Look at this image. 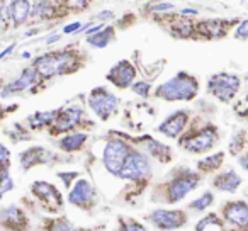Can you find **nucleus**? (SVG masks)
I'll list each match as a JSON object with an SVG mask.
<instances>
[{
  "label": "nucleus",
  "mask_w": 248,
  "mask_h": 231,
  "mask_svg": "<svg viewBox=\"0 0 248 231\" xmlns=\"http://www.w3.org/2000/svg\"><path fill=\"white\" fill-rule=\"evenodd\" d=\"M131 153L128 143H124L123 139H110L106 143V148L102 153V162L104 167L107 169V172L112 173V175L119 177L123 165L128 158V155Z\"/></svg>",
  "instance_id": "39448f33"
},
{
  "label": "nucleus",
  "mask_w": 248,
  "mask_h": 231,
  "mask_svg": "<svg viewBox=\"0 0 248 231\" xmlns=\"http://www.w3.org/2000/svg\"><path fill=\"white\" fill-rule=\"evenodd\" d=\"M226 24L228 22L219 21V19H211L199 24V32H202L206 38H221L226 34Z\"/></svg>",
  "instance_id": "aec40b11"
},
{
  "label": "nucleus",
  "mask_w": 248,
  "mask_h": 231,
  "mask_svg": "<svg viewBox=\"0 0 248 231\" xmlns=\"http://www.w3.org/2000/svg\"><path fill=\"white\" fill-rule=\"evenodd\" d=\"M199 92V83L192 75L186 72L177 73L175 77H172L170 80H167L165 83L158 85L156 89V97L163 100H192Z\"/></svg>",
  "instance_id": "f257e3e1"
},
{
  "label": "nucleus",
  "mask_w": 248,
  "mask_h": 231,
  "mask_svg": "<svg viewBox=\"0 0 248 231\" xmlns=\"http://www.w3.org/2000/svg\"><path fill=\"white\" fill-rule=\"evenodd\" d=\"M34 66L41 77L51 78L73 72L77 68V58L70 51H55L39 56L34 62Z\"/></svg>",
  "instance_id": "f03ea898"
},
{
  "label": "nucleus",
  "mask_w": 248,
  "mask_h": 231,
  "mask_svg": "<svg viewBox=\"0 0 248 231\" xmlns=\"http://www.w3.org/2000/svg\"><path fill=\"white\" fill-rule=\"evenodd\" d=\"M38 77H39V73H38V70H36V66H29V68L22 70L21 75L2 90V97H7V95H11V93H17V92H22V90L29 89V87L38 80Z\"/></svg>",
  "instance_id": "ddd939ff"
},
{
  "label": "nucleus",
  "mask_w": 248,
  "mask_h": 231,
  "mask_svg": "<svg viewBox=\"0 0 248 231\" xmlns=\"http://www.w3.org/2000/svg\"><path fill=\"white\" fill-rule=\"evenodd\" d=\"M114 39V29L112 28H102L100 31H97L95 34L87 36V43L92 48H106L109 46V43Z\"/></svg>",
  "instance_id": "412c9836"
},
{
  "label": "nucleus",
  "mask_w": 248,
  "mask_h": 231,
  "mask_svg": "<svg viewBox=\"0 0 248 231\" xmlns=\"http://www.w3.org/2000/svg\"><path fill=\"white\" fill-rule=\"evenodd\" d=\"M49 231H80V230H77L75 226H72L66 219H56L51 223Z\"/></svg>",
  "instance_id": "c85d7f7f"
},
{
  "label": "nucleus",
  "mask_w": 248,
  "mask_h": 231,
  "mask_svg": "<svg viewBox=\"0 0 248 231\" xmlns=\"http://www.w3.org/2000/svg\"><path fill=\"white\" fill-rule=\"evenodd\" d=\"M187 123H189L187 110H177V112L170 114L169 118L158 126V131L163 133L165 136H169V138H177L186 129Z\"/></svg>",
  "instance_id": "f8f14e48"
},
{
  "label": "nucleus",
  "mask_w": 248,
  "mask_h": 231,
  "mask_svg": "<svg viewBox=\"0 0 248 231\" xmlns=\"http://www.w3.org/2000/svg\"><path fill=\"white\" fill-rule=\"evenodd\" d=\"M223 160H224V153L219 152V153H214V155L207 156V158L201 160V162L197 163V167H199L201 172L209 173V172H214V170L219 169V167L223 165Z\"/></svg>",
  "instance_id": "b1692460"
},
{
  "label": "nucleus",
  "mask_w": 248,
  "mask_h": 231,
  "mask_svg": "<svg viewBox=\"0 0 248 231\" xmlns=\"http://www.w3.org/2000/svg\"><path fill=\"white\" fill-rule=\"evenodd\" d=\"M146 219L155 228L162 231H172L179 230L187 223V216L184 211H169V209H156L152 214L146 216Z\"/></svg>",
  "instance_id": "1a4fd4ad"
},
{
  "label": "nucleus",
  "mask_w": 248,
  "mask_h": 231,
  "mask_svg": "<svg viewBox=\"0 0 248 231\" xmlns=\"http://www.w3.org/2000/svg\"><path fill=\"white\" fill-rule=\"evenodd\" d=\"M150 173H152V167H150L148 158L143 153L131 150V153H129L126 162H124L119 177L126 180H141L150 177Z\"/></svg>",
  "instance_id": "0eeeda50"
},
{
  "label": "nucleus",
  "mask_w": 248,
  "mask_h": 231,
  "mask_svg": "<svg viewBox=\"0 0 248 231\" xmlns=\"http://www.w3.org/2000/svg\"><path fill=\"white\" fill-rule=\"evenodd\" d=\"M0 165L2 167L9 165V150L4 145H0Z\"/></svg>",
  "instance_id": "72a5a7b5"
},
{
  "label": "nucleus",
  "mask_w": 248,
  "mask_h": 231,
  "mask_svg": "<svg viewBox=\"0 0 248 231\" xmlns=\"http://www.w3.org/2000/svg\"><path fill=\"white\" fill-rule=\"evenodd\" d=\"M39 32V29H31V31H26L24 32V38H31V36H36Z\"/></svg>",
  "instance_id": "79ce46f5"
},
{
  "label": "nucleus",
  "mask_w": 248,
  "mask_h": 231,
  "mask_svg": "<svg viewBox=\"0 0 248 231\" xmlns=\"http://www.w3.org/2000/svg\"><path fill=\"white\" fill-rule=\"evenodd\" d=\"M196 231H224V224L216 214H207L197 223Z\"/></svg>",
  "instance_id": "393cba45"
},
{
  "label": "nucleus",
  "mask_w": 248,
  "mask_h": 231,
  "mask_svg": "<svg viewBox=\"0 0 248 231\" xmlns=\"http://www.w3.org/2000/svg\"><path fill=\"white\" fill-rule=\"evenodd\" d=\"M80 29H82V24H80V22H72V24L63 28V34H78Z\"/></svg>",
  "instance_id": "2f4dec72"
},
{
  "label": "nucleus",
  "mask_w": 248,
  "mask_h": 231,
  "mask_svg": "<svg viewBox=\"0 0 248 231\" xmlns=\"http://www.w3.org/2000/svg\"><path fill=\"white\" fill-rule=\"evenodd\" d=\"M87 141L85 133H73V135H66L65 138L60 139V148L65 152H77L83 146V143Z\"/></svg>",
  "instance_id": "4be33fe9"
},
{
  "label": "nucleus",
  "mask_w": 248,
  "mask_h": 231,
  "mask_svg": "<svg viewBox=\"0 0 248 231\" xmlns=\"http://www.w3.org/2000/svg\"><path fill=\"white\" fill-rule=\"evenodd\" d=\"M117 231H146L143 224L133 219H119V230Z\"/></svg>",
  "instance_id": "cd10ccee"
},
{
  "label": "nucleus",
  "mask_w": 248,
  "mask_h": 231,
  "mask_svg": "<svg viewBox=\"0 0 248 231\" xmlns=\"http://www.w3.org/2000/svg\"><path fill=\"white\" fill-rule=\"evenodd\" d=\"M90 0H72V5H77V7H87Z\"/></svg>",
  "instance_id": "ea45409f"
},
{
  "label": "nucleus",
  "mask_w": 248,
  "mask_h": 231,
  "mask_svg": "<svg viewBox=\"0 0 248 231\" xmlns=\"http://www.w3.org/2000/svg\"><path fill=\"white\" fill-rule=\"evenodd\" d=\"M135 77H136V68L129 62L123 60V62H119L116 66L110 68L107 80L110 83H114L116 87H119V89H126V87L133 83Z\"/></svg>",
  "instance_id": "9b49d317"
},
{
  "label": "nucleus",
  "mask_w": 248,
  "mask_h": 231,
  "mask_svg": "<svg viewBox=\"0 0 248 231\" xmlns=\"http://www.w3.org/2000/svg\"><path fill=\"white\" fill-rule=\"evenodd\" d=\"M89 106H90V109L93 110L95 116H99L102 121H106V119L110 118V114L117 110L119 99H117L116 95H112L109 90L99 87V89H93L92 92H90Z\"/></svg>",
  "instance_id": "423d86ee"
},
{
  "label": "nucleus",
  "mask_w": 248,
  "mask_h": 231,
  "mask_svg": "<svg viewBox=\"0 0 248 231\" xmlns=\"http://www.w3.org/2000/svg\"><path fill=\"white\" fill-rule=\"evenodd\" d=\"M213 194L211 192H206L202 194V196L199 197V199H196L194 202H190V209H196V211H204L206 207H209L211 204H213Z\"/></svg>",
  "instance_id": "bb28decb"
},
{
  "label": "nucleus",
  "mask_w": 248,
  "mask_h": 231,
  "mask_svg": "<svg viewBox=\"0 0 248 231\" xmlns=\"http://www.w3.org/2000/svg\"><path fill=\"white\" fill-rule=\"evenodd\" d=\"M32 192L36 194V197L38 199H41L43 202H55L56 206H62V196H60V192L55 189V185H51V184L48 182H36L32 184Z\"/></svg>",
  "instance_id": "6ab92c4d"
},
{
  "label": "nucleus",
  "mask_w": 248,
  "mask_h": 231,
  "mask_svg": "<svg viewBox=\"0 0 248 231\" xmlns=\"http://www.w3.org/2000/svg\"><path fill=\"white\" fill-rule=\"evenodd\" d=\"M199 180H201L199 173L182 169L180 172H177L175 175L172 177V180H169V182L163 185L165 187V189H163V192H165V200H163V202H169V204L180 202L187 194L196 189Z\"/></svg>",
  "instance_id": "7ed1b4c3"
},
{
  "label": "nucleus",
  "mask_w": 248,
  "mask_h": 231,
  "mask_svg": "<svg viewBox=\"0 0 248 231\" xmlns=\"http://www.w3.org/2000/svg\"><path fill=\"white\" fill-rule=\"evenodd\" d=\"M60 39H62V34H49L45 41H46V45H53V43L60 41Z\"/></svg>",
  "instance_id": "e433bc0d"
},
{
  "label": "nucleus",
  "mask_w": 248,
  "mask_h": 231,
  "mask_svg": "<svg viewBox=\"0 0 248 231\" xmlns=\"http://www.w3.org/2000/svg\"><path fill=\"white\" fill-rule=\"evenodd\" d=\"M31 11L32 4L29 0H11L7 7V17L11 19L14 26H21L28 21Z\"/></svg>",
  "instance_id": "2eb2a0df"
},
{
  "label": "nucleus",
  "mask_w": 248,
  "mask_h": 231,
  "mask_svg": "<svg viewBox=\"0 0 248 231\" xmlns=\"http://www.w3.org/2000/svg\"><path fill=\"white\" fill-rule=\"evenodd\" d=\"M175 9V5L170 4V2H162V4H156L152 7V11L155 12H169V11H173Z\"/></svg>",
  "instance_id": "473e14b6"
},
{
  "label": "nucleus",
  "mask_w": 248,
  "mask_h": 231,
  "mask_svg": "<svg viewBox=\"0 0 248 231\" xmlns=\"http://www.w3.org/2000/svg\"><path fill=\"white\" fill-rule=\"evenodd\" d=\"M240 184H241V177L238 175L234 170L217 173L213 180V185L216 187L217 190H223V192H236Z\"/></svg>",
  "instance_id": "a211bd4d"
},
{
  "label": "nucleus",
  "mask_w": 248,
  "mask_h": 231,
  "mask_svg": "<svg viewBox=\"0 0 248 231\" xmlns=\"http://www.w3.org/2000/svg\"><path fill=\"white\" fill-rule=\"evenodd\" d=\"M240 77L228 72L216 73L207 80V90L221 102H231L240 90Z\"/></svg>",
  "instance_id": "20e7f679"
},
{
  "label": "nucleus",
  "mask_w": 248,
  "mask_h": 231,
  "mask_svg": "<svg viewBox=\"0 0 248 231\" xmlns=\"http://www.w3.org/2000/svg\"><path fill=\"white\" fill-rule=\"evenodd\" d=\"M0 223L4 224L7 230H22L24 224H28V221H26L24 213L19 207L9 206L0 211Z\"/></svg>",
  "instance_id": "f3484780"
},
{
  "label": "nucleus",
  "mask_w": 248,
  "mask_h": 231,
  "mask_svg": "<svg viewBox=\"0 0 248 231\" xmlns=\"http://www.w3.org/2000/svg\"><path fill=\"white\" fill-rule=\"evenodd\" d=\"M29 56H31V53H29V51H24V53H22V58H24V60H28Z\"/></svg>",
  "instance_id": "37998d69"
},
{
  "label": "nucleus",
  "mask_w": 248,
  "mask_h": 231,
  "mask_svg": "<svg viewBox=\"0 0 248 231\" xmlns=\"http://www.w3.org/2000/svg\"><path fill=\"white\" fill-rule=\"evenodd\" d=\"M16 46H17V45H11V46H7V48H5L4 51L0 53V62H2V60H4V56L11 55V53H12V51H14V49H16Z\"/></svg>",
  "instance_id": "4c0bfd02"
},
{
  "label": "nucleus",
  "mask_w": 248,
  "mask_h": 231,
  "mask_svg": "<svg viewBox=\"0 0 248 231\" xmlns=\"http://www.w3.org/2000/svg\"><path fill=\"white\" fill-rule=\"evenodd\" d=\"M68 202L78 207H89L93 202V189L87 180H78L68 196Z\"/></svg>",
  "instance_id": "4468645a"
},
{
  "label": "nucleus",
  "mask_w": 248,
  "mask_h": 231,
  "mask_svg": "<svg viewBox=\"0 0 248 231\" xmlns=\"http://www.w3.org/2000/svg\"><path fill=\"white\" fill-rule=\"evenodd\" d=\"M114 19V12L112 11H102L100 14H97V21L99 22H107Z\"/></svg>",
  "instance_id": "f704fd0d"
},
{
  "label": "nucleus",
  "mask_w": 248,
  "mask_h": 231,
  "mask_svg": "<svg viewBox=\"0 0 248 231\" xmlns=\"http://www.w3.org/2000/svg\"><path fill=\"white\" fill-rule=\"evenodd\" d=\"M133 92L138 93L141 97H148L150 95V83L148 82H136L133 85Z\"/></svg>",
  "instance_id": "7c9ffc66"
},
{
  "label": "nucleus",
  "mask_w": 248,
  "mask_h": 231,
  "mask_svg": "<svg viewBox=\"0 0 248 231\" xmlns=\"http://www.w3.org/2000/svg\"><path fill=\"white\" fill-rule=\"evenodd\" d=\"M224 219L234 228H241V230H248V204L245 200H234V202H228L223 207Z\"/></svg>",
  "instance_id": "9d476101"
},
{
  "label": "nucleus",
  "mask_w": 248,
  "mask_h": 231,
  "mask_svg": "<svg viewBox=\"0 0 248 231\" xmlns=\"http://www.w3.org/2000/svg\"><path fill=\"white\" fill-rule=\"evenodd\" d=\"M234 38L240 41H247L248 39V19H245L243 22L238 24V28L234 29Z\"/></svg>",
  "instance_id": "c756f323"
},
{
  "label": "nucleus",
  "mask_w": 248,
  "mask_h": 231,
  "mask_svg": "<svg viewBox=\"0 0 248 231\" xmlns=\"http://www.w3.org/2000/svg\"><path fill=\"white\" fill-rule=\"evenodd\" d=\"M182 15H197V11L196 9H184Z\"/></svg>",
  "instance_id": "a19ab883"
},
{
  "label": "nucleus",
  "mask_w": 248,
  "mask_h": 231,
  "mask_svg": "<svg viewBox=\"0 0 248 231\" xmlns=\"http://www.w3.org/2000/svg\"><path fill=\"white\" fill-rule=\"evenodd\" d=\"M80 118H82V109L80 107H68V109L62 110V112L56 114L55 131H66V129L75 128L80 123Z\"/></svg>",
  "instance_id": "dca6fc26"
},
{
  "label": "nucleus",
  "mask_w": 248,
  "mask_h": 231,
  "mask_svg": "<svg viewBox=\"0 0 248 231\" xmlns=\"http://www.w3.org/2000/svg\"><path fill=\"white\" fill-rule=\"evenodd\" d=\"M238 162H240L241 169L247 170V172H248V153H245L243 156H240V160H238Z\"/></svg>",
  "instance_id": "58836bf2"
},
{
  "label": "nucleus",
  "mask_w": 248,
  "mask_h": 231,
  "mask_svg": "<svg viewBox=\"0 0 248 231\" xmlns=\"http://www.w3.org/2000/svg\"><path fill=\"white\" fill-rule=\"evenodd\" d=\"M56 114H58V110H49V112H36L34 116H31V118H29V123H31L32 128H41V126L51 123L53 119L56 118Z\"/></svg>",
  "instance_id": "a878e982"
},
{
  "label": "nucleus",
  "mask_w": 248,
  "mask_h": 231,
  "mask_svg": "<svg viewBox=\"0 0 248 231\" xmlns=\"http://www.w3.org/2000/svg\"><path fill=\"white\" fill-rule=\"evenodd\" d=\"M217 139V131L213 126H207V128L201 129V131L192 133L190 136H186V138L180 141L184 150L190 153H204L207 150H211L214 146Z\"/></svg>",
  "instance_id": "6e6552de"
},
{
  "label": "nucleus",
  "mask_w": 248,
  "mask_h": 231,
  "mask_svg": "<svg viewBox=\"0 0 248 231\" xmlns=\"http://www.w3.org/2000/svg\"><path fill=\"white\" fill-rule=\"evenodd\" d=\"M104 28V24L102 22H99V24H95V26H90L89 28V31H87V36H92V34H95L97 31H100V29Z\"/></svg>",
  "instance_id": "c9c22d12"
},
{
  "label": "nucleus",
  "mask_w": 248,
  "mask_h": 231,
  "mask_svg": "<svg viewBox=\"0 0 248 231\" xmlns=\"http://www.w3.org/2000/svg\"><path fill=\"white\" fill-rule=\"evenodd\" d=\"M55 14V7L49 0H34L32 4L31 15L36 19H51V15Z\"/></svg>",
  "instance_id": "5701e85b"
}]
</instances>
